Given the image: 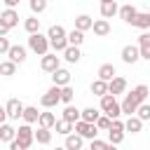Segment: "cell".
<instances>
[{
	"label": "cell",
	"instance_id": "1",
	"mask_svg": "<svg viewBox=\"0 0 150 150\" xmlns=\"http://www.w3.org/2000/svg\"><path fill=\"white\" fill-rule=\"evenodd\" d=\"M148 94H150L148 84H138V87H134V89L124 96V101H122V112H124V115H136L138 105L148 98Z\"/></svg>",
	"mask_w": 150,
	"mask_h": 150
},
{
	"label": "cell",
	"instance_id": "2",
	"mask_svg": "<svg viewBox=\"0 0 150 150\" xmlns=\"http://www.w3.org/2000/svg\"><path fill=\"white\" fill-rule=\"evenodd\" d=\"M49 47H52V42H49V35H42L40 30L28 35V49H30V52H35L38 56H45V54L49 52Z\"/></svg>",
	"mask_w": 150,
	"mask_h": 150
},
{
	"label": "cell",
	"instance_id": "3",
	"mask_svg": "<svg viewBox=\"0 0 150 150\" xmlns=\"http://www.w3.org/2000/svg\"><path fill=\"white\" fill-rule=\"evenodd\" d=\"M101 112H105L108 117H120L122 115V103H117V98H115V94H103L101 96Z\"/></svg>",
	"mask_w": 150,
	"mask_h": 150
},
{
	"label": "cell",
	"instance_id": "4",
	"mask_svg": "<svg viewBox=\"0 0 150 150\" xmlns=\"http://www.w3.org/2000/svg\"><path fill=\"white\" fill-rule=\"evenodd\" d=\"M16 23H19V12L14 7H7L2 12V16H0V35H7L9 28H14Z\"/></svg>",
	"mask_w": 150,
	"mask_h": 150
},
{
	"label": "cell",
	"instance_id": "5",
	"mask_svg": "<svg viewBox=\"0 0 150 150\" xmlns=\"http://www.w3.org/2000/svg\"><path fill=\"white\" fill-rule=\"evenodd\" d=\"M16 141H19V148H21V150H28V148L33 145V141H35V131L30 129L28 122L21 124V127L16 129Z\"/></svg>",
	"mask_w": 150,
	"mask_h": 150
},
{
	"label": "cell",
	"instance_id": "6",
	"mask_svg": "<svg viewBox=\"0 0 150 150\" xmlns=\"http://www.w3.org/2000/svg\"><path fill=\"white\" fill-rule=\"evenodd\" d=\"M40 103H42V108H54L56 103H61V87H59V84H52V87L42 94Z\"/></svg>",
	"mask_w": 150,
	"mask_h": 150
},
{
	"label": "cell",
	"instance_id": "7",
	"mask_svg": "<svg viewBox=\"0 0 150 150\" xmlns=\"http://www.w3.org/2000/svg\"><path fill=\"white\" fill-rule=\"evenodd\" d=\"M75 131H77V134H82L84 138H89V141H91V138H96V136H98V131H101V129H98L94 122L77 120V122H75Z\"/></svg>",
	"mask_w": 150,
	"mask_h": 150
},
{
	"label": "cell",
	"instance_id": "8",
	"mask_svg": "<svg viewBox=\"0 0 150 150\" xmlns=\"http://www.w3.org/2000/svg\"><path fill=\"white\" fill-rule=\"evenodd\" d=\"M120 56H122V61H124L127 66H134V63L141 59V47H138V45H124Z\"/></svg>",
	"mask_w": 150,
	"mask_h": 150
},
{
	"label": "cell",
	"instance_id": "9",
	"mask_svg": "<svg viewBox=\"0 0 150 150\" xmlns=\"http://www.w3.org/2000/svg\"><path fill=\"white\" fill-rule=\"evenodd\" d=\"M40 68H42L45 73H54V70H59V68H61V59L56 56V52H54V54L47 52V54L42 56V61H40Z\"/></svg>",
	"mask_w": 150,
	"mask_h": 150
},
{
	"label": "cell",
	"instance_id": "10",
	"mask_svg": "<svg viewBox=\"0 0 150 150\" xmlns=\"http://www.w3.org/2000/svg\"><path fill=\"white\" fill-rule=\"evenodd\" d=\"M5 108H7V117H9V120L23 117V110H26V105H23L19 98H9V101L5 103Z\"/></svg>",
	"mask_w": 150,
	"mask_h": 150
},
{
	"label": "cell",
	"instance_id": "11",
	"mask_svg": "<svg viewBox=\"0 0 150 150\" xmlns=\"http://www.w3.org/2000/svg\"><path fill=\"white\" fill-rule=\"evenodd\" d=\"M108 91L115 94V96H117V94H124V91H127V80L120 77V75H115V77L108 82Z\"/></svg>",
	"mask_w": 150,
	"mask_h": 150
},
{
	"label": "cell",
	"instance_id": "12",
	"mask_svg": "<svg viewBox=\"0 0 150 150\" xmlns=\"http://www.w3.org/2000/svg\"><path fill=\"white\" fill-rule=\"evenodd\" d=\"M136 14H138V9L134 7V5H122L120 7V19L124 21V23H134V19H136Z\"/></svg>",
	"mask_w": 150,
	"mask_h": 150
},
{
	"label": "cell",
	"instance_id": "13",
	"mask_svg": "<svg viewBox=\"0 0 150 150\" xmlns=\"http://www.w3.org/2000/svg\"><path fill=\"white\" fill-rule=\"evenodd\" d=\"M91 30H94V35H98V38L110 35V23H108V19H105V16H103V19H96L94 26H91Z\"/></svg>",
	"mask_w": 150,
	"mask_h": 150
},
{
	"label": "cell",
	"instance_id": "14",
	"mask_svg": "<svg viewBox=\"0 0 150 150\" xmlns=\"http://www.w3.org/2000/svg\"><path fill=\"white\" fill-rule=\"evenodd\" d=\"M54 129H56V134H61V136H68V134H73V131H75V122H70V120L61 117V120H56Z\"/></svg>",
	"mask_w": 150,
	"mask_h": 150
},
{
	"label": "cell",
	"instance_id": "15",
	"mask_svg": "<svg viewBox=\"0 0 150 150\" xmlns=\"http://www.w3.org/2000/svg\"><path fill=\"white\" fill-rule=\"evenodd\" d=\"M115 14H120V7H117V2H115V0H105V2H101V16L112 19Z\"/></svg>",
	"mask_w": 150,
	"mask_h": 150
},
{
	"label": "cell",
	"instance_id": "16",
	"mask_svg": "<svg viewBox=\"0 0 150 150\" xmlns=\"http://www.w3.org/2000/svg\"><path fill=\"white\" fill-rule=\"evenodd\" d=\"M82 145H84V136H82V134L75 131V134H68V136H66V148H68V150H80Z\"/></svg>",
	"mask_w": 150,
	"mask_h": 150
},
{
	"label": "cell",
	"instance_id": "17",
	"mask_svg": "<svg viewBox=\"0 0 150 150\" xmlns=\"http://www.w3.org/2000/svg\"><path fill=\"white\" fill-rule=\"evenodd\" d=\"M138 47H141V59L150 61V33H141L138 35Z\"/></svg>",
	"mask_w": 150,
	"mask_h": 150
},
{
	"label": "cell",
	"instance_id": "18",
	"mask_svg": "<svg viewBox=\"0 0 150 150\" xmlns=\"http://www.w3.org/2000/svg\"><path fill=\"white\" fill-rule=\"evenodd\" d=\"M52 80H54V84L66 87V84H70V73H68L66 68H59V70H54V73H52Z\"/></svg>",
	"mask_w": 150,
	"mask_h": 150
},
{
	"label": "cell",
	"instance_id": "19",
	"mask_svg": "<svg viewBox=\"0 0 150 150\" xmlns=\"http://www.w3.org/2000/svg\"><path fill=\"white\" fill-rule=\"evenodd\" d=\"M124 129H127L129 134H138V131L143 129V120H141L138 115H129V120L124 122Z\"/></svg>",
	"mask_w": 150,
	"mask_h": 150
},
{
	"label": "cell",
	"instance_id": "20",
	"mask_svg": "<svg viewBox=\"0 0 150 150\" xmlns=\"http://www.w3.org/2000/svg\"><path fill=\"white\" fill-rule=\"evenodd\" d=\"M14 138H16V129H14L12 124L2 122V124H0V141H2V143H9V141H14Z\"/></svg>",
	"mask_w": 150,
	"mask_h": 150
},
{
	"label": "cell",
	"instance_id": "21",
	"mask_svg": "<svg viewBox=\"0 0 150 150\" xmlns=\"http://www.w3.org/2000/svg\"><path fill=\"white\" fill-rule=\"evenodd\" d=\"M63 59H66L68 63H77V61L82 59L80 47H77V45H68V47H66V52H63Z\"/></svg>",
	"mask_w": 150,
	"mask_h": 150
},
{
	"label": "cell",
	"instance_id": "22",
	"mask_svg": "<svg viewBox=\"0 0 150 150\" xmlns=\"http://www.w3.org/2000/svg\"><path fill=\"white\" fill-rule=\"evenodd\" d=\"M12 61H16V63H23L26 61V47H21V45H12V49H9V54H7Z\"/></svg>",
	"mask_w": 150,
	"mask_h": 150
},
{
	"label": "cell",
	"instance_id": "23",
	"mask_svg": "<svg viewBox=\"0 0 150 150\" xmlns=\"http://www.w3.org/2000/svg\"><path fill=\"white\" fill-rule=\"evenodd\" d=\"M89 89H91V94H94V96H98V98H101L103 94H108V82H105V80H101V77H96V80L91 82V87H89Z\"/></svg>",
	"mask_w": 150,
	"mask_h": 150
},
{
	"label": "cell",
	"instance_id": "24",
	"mask_svg": "<svg viewBox=\"0 0 150 150\" xmlns=\"http://www.w3.org/2000/svg\"><path fill=\"white\" fill-rule=\"evenodd\" d=\"M115 75H117V70H115V66H112V63H103V66L98 68V77H101V80H105V82H110Z\"/></svg>",
	"mask_w": 150,
	"mask_h": 150
},
{
	"label": "cell",
	"instance_id": "25",
	"mask_svg": "<svg viewBox=\"0 0 150 150\" xmlns=\"http://www.w3.org/2000/svg\"><path fill=\"white\" fill-rule=\"evenodd\" d=\"M131 26H136V28H141V30H145V28H150V12H138Z\"/></svg>",
	"mask_w": 150,
	"mask_h": 150
},
{
	"label": "cell",
	"instance_id": "26",
	"mask_svg": "<svg viewBox=\"0 0 150 150\" xmlns=\"http://www.w3.org/2000/svg\"><path fill=\"white\" fill-rule=\"evenodd\" d=\"M94 26V19L89 16V14H80V16H75V28H80V30H89Z\"/></svg>",
	"mask_w": 150,
	"mask_h": 150
},
{
	"label": "cell",
	"instance_id": "27",
	"mask_svg": "<svg viewBox=\"0 0 150 150\" xmlns=\"http://www.w3.org/2000/svg\"><path fill=\"white\" fill-rule=\"evenodd\" d=\"M63 117L70 120V122H77V120H82V110H77L73 103H68V105L63 108Z\"/></svg>",
	"mask_w": 150,
	"mask_h": 150
},
{
	"label": "cell",
	"instance_id": "28",
	"mask_svg": "<svg viewBox=\"0 0 150 150\" xmlns=\"http://www.w3.org/2000/svg\"><path fill=\"white\" fill-rule=\"evenodd\" d=\"M35 141H38L40 145H49V143H52V131H49L47 127H40V129L35 131Z\"/></svg>",
	"mask_w": 150,
	"mask_h": 150
},
{
	"label": "cell",
	"instance_id": "29",
	"mask_svg": "<svg viewBox=\"0 0 150 150\" xmlns=\"http://www.w3.org/2000/svg\"><path fill=\"white\" fill-rule=\"evenodd\" d=\"M23 28H26V33L30 35V33H38L40 30V19L33 14V16H28L26 21H23Z\"/></svg>",
	"mask_w": 150,
	"mask_h": 150
},
{
	"label": "cell",
	"instance_id": "30",
	"mask_svg": "<svg viewBox=\"0 0 150 150\" xmlns=\"http://www.w3.org/2000/svg\"><path fill=\"white\" fill-rule=\"evenodd\" d=\"M16 66H19L16 61L7 59V61H2V63H0V73H2L5 77H9V75H14V73H16Z\"/></svg>",
	"mask_w": 150,
	"mask_h": 150
},
{
	"label": "cell",
	"instance_id": "31",
	"mask_svg": "<svg viewBox=\"0 0 150 150\" xmlns=\"http://www.w3.org/2000/svg\"><path fill=\"white\" fill-rule=\"evenodd\" d=\"M38 120H40V112H38V108H35V105H26V110H23V122L33 124V122H38Z\"/></svg>",
	"mask_w": 150,
	"mask_h": 150
},
{
	"label": "cell",
	"instance_id": "32",
	"mask_svg": "<svg viewBox=\"0 0 150 150\" xmlns=\"http://www.w3.org/2000/svg\"><path fill=\"white\" fill-rule=\"evenodd\" d=\"M38 124H40V127H47V129H52V127L56 124V115H54V112H40V120H38Z\"/></svg>",
	"mask_w": 150,
	"mask_h": 150
},
{
	"label": "cell",
	"instance_id": "33",
	"mask_svg": "<svg viewBox=\"0 0 150 150\" xmlns=\"http://www.w3.org/2000/svg\"><path fill=\"white\" fill-rule=\"evenodd\" d=\"M47 35H49V40H56V38H66L68 33H66V28H63L61 23H54V26H49Z\"/></svg>",
	"mask_w": 150,
	"mask_h": 150
},
{
	"label": "cell",
	"instance_id": "34",
	"mask_svg": "<svg viewBox=\"0 0 150 150\" xmlns=\"http://www.w3.org/2000/svg\"><path fill=\"white\" fill-rule=\"evenodd\" d=\"M82 40H84V30H80V28H73L70 33H68V42L70 45H82Z\"/></svg>",
	"mask_w": 150,
	"mask_h": 150
},
{
	"label": "cell",
	"instance_id": "35",
	"mask_svg": "<svg viewBox=\"0 0 150 150\" xmlns=\"http://www.w3.org/2000/svg\"><path fill=\"white\" fill-rule=\"evenodd\" d=\"M108 141H110V145H120V143L124 141V131H120V129H110V131H108Z\"/></svg>",
	"mask_w": 150,
	"mask_h": 150
},
{
	"label": "cell",
	"instance_id": "36",
	"mask_svg": "<svg viewBox=\"0 0 150 150\" xmlns=\"http://www.w3.org/2000/svg\"><path fill=\"white\" fill-rule=\"evenodd\" d=\"M73 96H75V91H73V87L70 84H66V87H61V103H73Z\"/></svg>",
	"mask_w": 150,
	"mask_h": 150
},
{
	"label": "cell",
	"instance_id": "37",
	"mask_svg": "<svg viewBox=\"0 0 150 150\" xmlns=\"http://www.w3.org/2000/svg\"><path fill=\"white\" fill-rule=\"evenodd\" d=\"M98 117H101V112H98L96 108H84V110H82V120H87V122H94V124H96Z\"/></svg>",
	"mask_w": 150,
	"mask_h": 150
},
{
	"label": "cell",
	"instance_id": "38",
	"mask_svg": "<svg viewBox=\"0 0 150 150\" xmlns=\"http://www.w3.org/2000/svg\"><path fill=\"white\" fill-rule=\"evenodd\" d=\"M28 5H30V12L33 14H42L47 9V0H28Z\"/></svg>",
	"mask_w": 150,
	"mask_h": 150
},
{
	"label": "cell",
	"instance_id": "39",
	"mask_svg": "<svg viewBox=\"0 0 150 150\" xmlns=\"http://www.w3.org/2000/svg\"><path fill=\"white\" fill-rule=\"evenodd\" d=\"M110 124H112V117H108L105 112H103V115L96 120V127H98L101 131H108V129H110Z\"/></svg>",
	"mask_w": 150,
	"mask_h": 150
},
{
	"label": "cell",
	"instance_id": "40",
	"mask_svg": "<svg viewBox=\"0 0 150 150\" xmlns=\"http://www.w3.org/2000/svg\"><path fill=\"white\" fill-rule=\"evenodd\" d=\"M136 115H138V117H141L143 122H145V120H150V103H145V101H143V103L138 105V110H136Z\"/></svg>",
	"mask_w": 150,
	"mask_h": 150
},
{
	"label": "cell",
	"instance_id": "41",
	"mask_svg": "<svg viewBox=\"0 0 150 150\" xmlns=\"http://www.w3.org/2000/svg\"><path fill=\"white\" fill-rule=\"evenodd\" d=\"M9 49H12L9 38H7V35H2V38H0V54H9Z\"/></svg>",
	"mask_w": 150,
	"mask_h": 150
},
{
	"label": "cell",
	"instance_id": "42",
	"mask_svg": "<svg viewBox=\"0 0 150 150\" xmlns=\"http://www.w3.org/2000/svg\"><path fill=\"white\" fill-rule=\"evenodd\" d=\"M110 145V141L105 143V141H98V138H91V150H105Z\"/></svg>",
	"mask_w": 150,
	"mask_h": 150
},
{
	"label": "cell",
	"instance_id": "43",
	"mask_svg": "<svg viewBox=\"0 0 150 150\" xmlns=\"http://www.w3.org/2000/svg\"><path fill=\"white\" fill-rule=\"evenodd\" d=\"M5 2V7H16L19 5V0H2Z\"/></svg>",
	"mask_w": 150,
	"mask_h": 150
},
{
	"label": "cell",
	"instance_id": "44",
	"mask_svg": "<svg viewBox=\"0 0 150 150\" xmlns=\"http://www.w3.org/2000/svg\"><path fill=\"white\" fill-rule=\"evenodd\" d=\"M101 2H105V0H101Z\"/></svg>",
	"mask_w": 150,
	"mask_h": 150
}]
</instances>
